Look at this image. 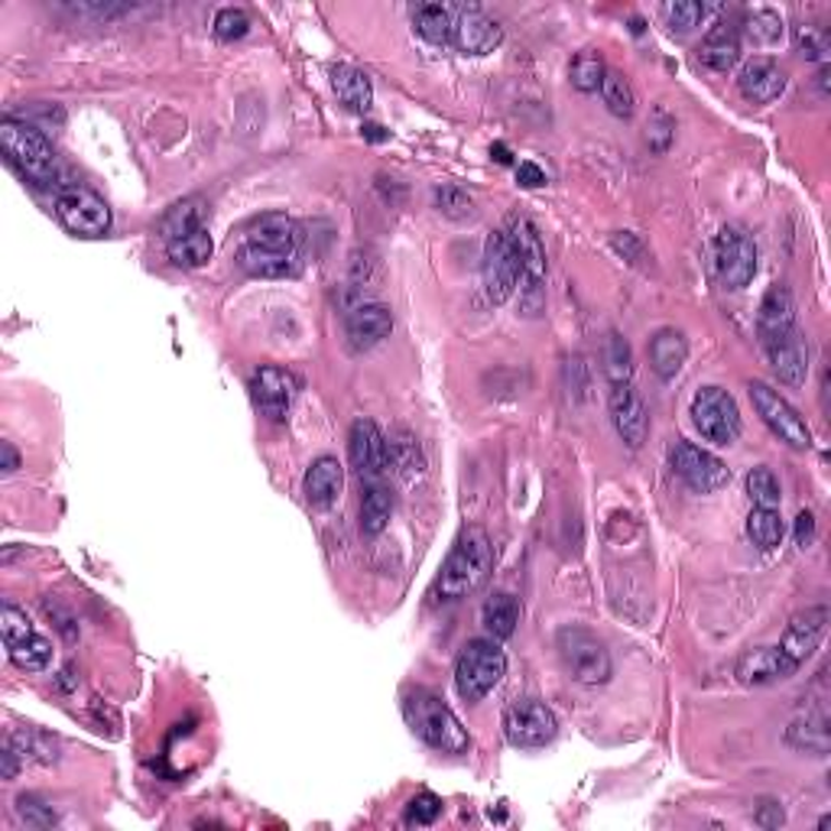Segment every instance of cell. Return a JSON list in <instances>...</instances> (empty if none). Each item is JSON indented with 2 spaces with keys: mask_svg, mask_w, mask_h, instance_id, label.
<instances>
[{
  "mask_svg": "<svg viewBox=\"0 0 831 831\" xmlns=\"http://www.w3.org/2000/svg\"><path fill=\"white\" fill-rule=\"evenodd\" d=\"M504 734L514 747H546L559 734V722L549 705L536 699H519L504 712Z\"/></svg>",
  "mask_w": 831,
  "mask_h": 831,
  "instance_id": "obj_13",
  "label": "cell"
},
{
  "mask_svg": "<svg viewBox=\"0 0 831 831\" xmlns=\"http://www.w3.org/2000/svg\"><path fill=\"white\" fill-rule=\"evenodd\" d=\"M452 43L465 56H488V52H494L504 43V26L498 20L484 16L481 10H461L455 16Z\"/></svg>",
  "mask_w": 831,
  "mask_h": 831,
  "instance_id": "obj_17",
  "label": "cell"
},
{
  "mask_svg": "<svg viewBox=\"0 0 831 831\" xmlns=\"http://www.w3.org/2000/svg\"><path fill=\"white\" fill-rule=\"evenodd\" d=\"M237 267L247 273V277H257V280H286V277H296L300 267H303V254H290V250H267V247H254V244H244L237 247Z\"/></svg>",
  "mask_w": 831,
  "mask_h": 831,
  "instance_id": "obj_22",
  "label": "cell"
},
{
  "mask_svg": "<svg viewBox=\"0 0 831 831\" xmlns=\"http://www.w3.org/2000/svg\"><path fill=\"white\" fill-rule=\"evenodd\" d=\"M517 183L523 189H539V186H546V173L536 163H519Z\"/></svg>",
  "mask_w": 831,
  "mask_h": 831,
  "instance_id": "obj_53",
  "label": "cell"
},
{
  "mask_svg": "<svg viewBox=\"0 0 831 831\" xmlns=\"http://www.w3.org/2000/svg\"><path fill=\"white\" fill-rule=\"evenodd\" d=\"M796 669H799V663L793 656H786L780 646H757L740 656L734 676L740 686H773V682L796 676Z\"/></svg>",
  "mask_w": 831,
  "mask_h": 831,
  "instance_id": "obj_16",
  "label": "cell"
},
{
  "mask_svg": "<svg viewBox=\"0 0 831 831\" xmlns=\"http://www.w3.org/2000/svg\"><path fill=\"white\" fill-rule=\"evenodd\" d=\"M826 630H829V608H822V605H816V608H806V611H799L789 627H786V636H783V643H780V649L786 653V656H793L799 666L822 646V640H826Z\"/></svg>",
  "mask_w": 831,
  "mask_h": 831,
  "instance_id": "obj_19",
  "label": "cell"
},
{
  "mask_svg": "<svg viewBox=\"0 0 831 831\" xmlns=\"http://www.w3.org/2000/svg\"><path fill=\"white\" fill-rule=\"evenodd\" d=\"M387 445H390V465L400 471V475H419L422 471V455H419V445H415V438L410 432H400V435H394V438H387Z\"/></svg>",
  "mask_w": 831,
  "mask_h": 831,
  "instance_id": "obj_43",
  "label": "cell"
},
{
  "mask_svg": "<svg viewBox=\"0 0 831 831\" xmlns=\"http://www.w3.org/2000/svg\"><path fill=\"white\" fill-rule=\"evenodd\" d=\"M10 663L23 672H43L52 663V640H46L43 633H30L16 643L7 646Z\"/></svg>",
  "mask_w": 831,
  "mask_h": 831,
  "instance_id": "obj_33",
  "label": "cell"
},
{
  "mask_svg": "<svg viewBox=\"0 0 831 831\" xmlns=\"http://www.w3.org/2000/svg\"><path fill=\"white\" fill-rule=\"evenodd\" d=\"M403 718L413 727L419 740H425L429 747L442 750V753H465L471 747V737L465 725L458 722V715L435 695L425 689H413L403 699Z\"/></svg>",
  "mask_w": 831,
  "mask_h": 831,
  "instance_id": "obj_3",
  "label": "cell"
},
{
  "mask_svg": "<svg viewBox=\"0 0 831 831\" xmlns=\"http://www.w3.org/2000/svg\"><path fill=\"white\" fill-rule=\"evenodd\" d=\"M56 218L79 237H104L110 231V208L85 186H69L56 196Z\"/></svg>",
  "mask_w": 831,
  "mask_h": 831,
  "instance_id": "obj_8",
  "label": "cell"
},
{
  "mask_svg": "<svg viewBox=\"0 0 831 831\" xmlns=\"http://www.w3.org/2000/svg\"><path fill=\"white\" fill-rule=\"evenodd\" d=\"M666 20L672 30L679 33H689L695 30L702 20H705V3H695V0H679V3H669L666 7Z\"/></svg>",
  "mask_w": 831,
  "mask_h": 831,
  "instance_id": "obj_47",
  "label": "cell"
},
{
  "mask_svg": "<svg viewBox=\"0 0 831 831\" xmlns=\"http://www.w3.org/2000/svg\"><path fill=\"white\" fill-rule=\"evenodd\" d=\"M507 676V656L494 640H471L455 659V689L465 702H481Z\"/></svg>",
  "mask_w": 831,
  "mask_h": 831,
  "instance_id": "obj_4",
  "label": "cell"
},
{
  "mask_svg": "<svg viewBox=\"0 0 831 831\" xmlns=\"http://www.w3.org/2000/svg\"><path fill=\"white\" fill-rule=\"evenodd\" d=\"M344 331H348L351 348H358V351L374 348L384 338H390V331H394V312L387 309V306H381V303H364V306L348 312Z\"/></svg>",
  "mask_w": 831,
  "mask_h": 831,
  "instance_id": "obj_24",
  "label": "cell"
},
{
  "mask_svg": "<svg viewBox=\"0 0 831 831\" xmlns=\"http://www.w3.org/2000/svg\"><path fill=\"white\" fill-rule=\"evenodd\" d=\"M296 377L283 367H257L254 377H250V397H254V407L267 419L280 422L286 419L290 407H293V397H296Z\"/></svg>",
  "mask_w": 831,
  "mask_h": 831,
  "instance_id": "obj_15",
  "label": "cell"
},
{
  "mask_svg": "<svg viewBox=\"0 0 831 831\" xmlns=\"http://www.w3.org/2000/svg\"><path fill=\"white\" fill-rule=\"evenodd\" d=\"M413 26L425 43L445 46V43H452V33H455V13L442 3H422V7H415Z\"/></svg>",
  "mask_w": 831,
  "mask_h": 831,
  "instance_id": "obj_32",
  "label": "cell"
},
{
  "mask_svg": "<svg viewBox=\"0 0 831 831\" xmlns=\"http://www.w3.org/2000/svg\"><path fill=\"white\" fill-rule=\"evenodd\" d=\"M737 89L747 102L753 104H770L776 102L786 92V72L773 62V59H750L740 75H737Z\"/></svg>",
  "mask_w": 831,
  "mask_h": 831,
  "instance_id": "obj_23",
  "label": "cell"
},
{
  "mask_svg": "<svg viewBox=\"0 0 831 831\" xmlns=\"http://www.w3.org/2000/svg\"><path fill=\"white\" fill-rule=\"evenodd\" d=\"M519 615H523V608H519L517 598L507 595V592H498L494 598L484 601V608H481V623L488 627V633H491L494 640H507V636H514V630H517Z\"/></svg>",
  "mask_w": 831,
  "mask_h": 831,
  "instance_id": "obj_30",
  "label": "cell"
},
{
  "mask_svg": "<svg viewBox=\"0 0 831 831\" xmlns=\"http://www.w3.org/2000/svg\"><path fill=\"white\" fill-rule=\"evenodd\" d=\"M0 455H3V475H13L16 468H20V455H16V448L10 445V442H0Z\"/></svg>",
  "mask_w": 831,
  "mask_h": 831,
  "instance_id": "obj_54",
  "label": "cell"
},
{
  "mask_svg": "<svg viewBox=\"0 0 831 831\" xmlns=\"http://www.w3.org/2000/svg\"><path fill=\"white\" fill-rule=\"evenodd\" d=\"M364 137H367V140H387L384 127H377V124H367V127H364Z\"/></svg>",
  "mask_w": 831,
  "mask_h": 831,
  "instance_id": "obj_57",
  "label": "cell"
},
{
  "mask_svg": "<svg viewBox=\"0 0 831 831\" xmlns=\"http://www.w3.org/2000/svg\"><path fill=\"white\" fill-rule=\"evenodd\" d=\"M504 234L511 237L514 254H517L519 290L526 296V306H529V312L539 309L542 286H546V247H542V237H539V231H536V224L529 218H514Z\"/></svg>",
  "mask_w": 831,
  "mask_h": 831,
  "instance_id": "obj_7",
  "label": "cell"
},
{
  "mask_svg": "<svg viewBox=\"0 0 831 831\" xmlns=\"http://www.w3.org/2000/svg\"><path fill=\"white\" fill-rule=\"evenodd\" d=\"M796 49L806 59L826 66V59H829V33L822 26H796Z\"/></svg>",
  "mask_w": 831,
  "mask_h": 831,
  "instance_id": "obj_46",
  "label": "cell"
},
{
  "mask_svg": "<svg viewBox=\"0 0 831 831\" xmlns=\"http://www.w3.org/2000/svg\"><path fill=\"white\" fill-rule=\"evenodd\" d=\"M344 488V468L338 458L331 455H321L315 458L306 471V498H309L312 507H331L338 501Z\"/></svg>",
  "mask_w": 831,
  "mask_h": 831,
  "instance_id": "obj_26",
  "label": "cell"
},
{
  "mask_svg": "<svg viewBox=\"0 0 831 831\" xmlns=\"http://www.w3.org/2000/svg\"><path fill=\"white\" fill-rule=\"evenodd\" d=\"M16 740H23V757H26V750H33L30 757H36V760H43V763H52L56 760V744L46 737V734H39V730H26V734H13Z\"/></svg>",
  "mask_w": 831,
  "mask_h": 831,
  "instance_id": "obj_51",
  "label": "cell"
},
{
  "mask_svg": "<svg viewBox=\"0 0 831 831\" xmlns=\"http://www.w3.org/2000/svg\"><path fill=\"white\" fill-rule=\"evenodd\" d=\"M611 419H615L618 435L630 448H640L646 442L649 419H646L643 397L636 394L633 384H611Z\"/></svg>",
  "mask_w": 831,
  "mask_h": 831,
  "instance_id": "obj_20",
  "label": "cell"
},
{
  "mask_svg": "<svg viewBox=\"0 0 831 831\" xmlns=\"http://www.w3.org/2000/svg\"><path fill=\"white\" fill-rule=\"evenodd\" d=\"M692 425L705 442L730 445L740 435V410L722 387H705L692 400Z\"/></svg>",
  "mask_w": 831,
  "mask_h": 831,
  "instance_id": "obj_9",
  "label": "cell"
},
{
  "mask_svg": "<svg viewBox=\"0 0 831 831\" xmlns=\"http://www.w3.org/2000/svg\"><path fill=\"white\" fill-rule=\"evenodd\" d=\"M747 494H750L753 507H773V511L780 507V498H783L780 481L770 468H753L747 475Z\"/></svg>",
  "mask_w": 831,
  "mask_h": 831,
  "instance_id": "obj_42",
  "label": "cell"
},
{
  "mask_svg": "<svg viewBox=\"0 0 831 831\" xmlns=\"http://www.w3.org/2000/svg\"><path fill=\"white\" fill-rule=\"evenodd\" d=\"M559 656L565 663V669L572 672L575 682L585 686H601L611 679V653L605 649V643L585 630V627H565L559 630Z\"/></svg>",
  "mask_w": 831,
  "mask_h": 831,
  "instance_id": "obj_5",
  "label": "cell"
},
{
  "mask_svg": "<svg viewBox=\"0 0 831 831\" xmlns=\"http://www.w3.org/2000/svg\"><path fill=\"white\" fill-rule=\"evenodd\" d=\"M605 75H608V66H605L601 56H595V52H582V56L572 62V72H569V79H572V85H575L578 92H601Z\"/></svg>",
  "mask_w": 831,
  "mask_h": 831,
  "instance_id": "obj_41",
  "label": "cell"
},
{
  "mask_svg": "<svg viewBox=\"0 0 831 831\" xmlns=\"http://www.w3.org/2000/svg\"><path fill=\"white\" fill-rule=\"evenodd\" d=\"M747 390H750L753 410L760 413V419L766 422V429H770L780 442H786L789 448H799V452L812 448V432H809L806 419L796 413V407H793L786 397H780V390H773V387L763 384V381H753Z\"/></svg>",
  "mask_w": 831,
  "mask_h": 831,
  "instance_id": "obj_6",
  "label": "cell"
},
{
  "mask_svg": "<svg viewBox=\"0 0 831 831\" xmlns=\"http://www.w3.org/2000/svg\"><path fill=\"white\" fill-rule=\"evenodd\" d=\"M0 630H3V643H7V646L16 643V640H23V636H30V633H36V630H33V621H30L20 608H13V605H3V611H0Z\"/></svg>",
  "mask_w": 831,
  "mask_h": 831,
  "instance_id": "obj_50",
  "label": "cell"
},
{
  "mask_svg": "<svg viewBox=\"0 0 831 831\" xmlns=\"http://www.w3.org/2000/svg\"><path fill=\"white\" fill-rule=\"evenodd\" d=\"M0 150L7 156V163L33 186H49L59 179V156H56L49 137L39 127H33L30 120L3 117L0 120Z\"/></svg>",
  "mask_w": 831,
  "mask_h": 831,
  "instance_id": "obj_2",
  "label": "cell"
},
{
  "mask_svg": "<svg viewBox=\"0 0 831 831\" xmlns=\"http://www.w3.org/2000/svg\"><path fill=\"white\" fill-rule=\"evenodd\" d=\"M812 542H816V517L803 511V514L796 517V546H799V549H809Z\"/></svg>",
  "mask_w": 831,
  "mask_h": 831,
  "instance_id": "obj_52",
  "label": "cell"
},
{
  "mask_svg": "<svg viewBox=\"0 0 831 831\" xmlns=\"http://www.w3.org/2000/svg\"><path fill=\"white\" fill-rule=\"evenodd\" d=\"M0 760H3V773H0V776H3V780H13V776H16V770H20V766H16V750H13V747H10V744H7V747H3V753H0Z\"/></svg>",
  "mask_w": 831,
  "mask_h": 831,
  "instance_id": "obj_55",
  "label": "cell"
},
{
  "mask_svg": "<svg viewBox=\"0 0 831 831\" xmlns=\"http://www.w3.org/2000/svg\"><path fill=\"white\" fill-rule=\"evenodd\" d=\"M689 358V344H686V335L676 331V328H659L653 338H649V364L656 371V377L663 381H672L682 364Z\"/></svg>",
  "mask_w": 831,
  "mask_h": 831,
  "instance_id": "obj_27",
  "label": "cell"
},
{
  "mask_svg": "<svg viewBox=\"0 0 831 831\" xmlns=\"http://www.w3.org/2000/svg\"><path fill=\"white\" fill-rule=\"evenodd\" d=\"M442 816V799L435 793H419L407 806V826H432Z\"/></svg>",
  "mask_w": 831,
  "mask_h": 831,
  "instance_id": "obj_49",
  "label": "cell"
},
{
  "mask_svg": "<svg viewBox=\"0 0 831 831\" xmlns=\"http://www.w3.org/2000/svg\"><path fill=\"white\" fill-rule=\"evenodd\" d=\"M16 816H20L30 829H52V826H56L52 806L39 803L36 796H20V799H16Z\"/></svg>",
  "mask_w": 831,
  "mask_h": 831,
  "instance_id": "obj_48",
  "label": "cell"
},
{
  "mask_svg": "<svg viewBox=\"0 0 831 831\" xmlns=\"http://www.w3.org/2000/svg\"><path fill=\"white\" fill-rule=\"evenodd\" d=\"M763 354L773 367V374L789 384V387H803L806 384V374H809V348L803 341V331H789L783 338H773L763 344Z\"/></svg>",
  "mask_w": 831,
  "mask_h": 831,
  "instance_id": "obj_18",
  "label": "cell"
},
{
  "mask_svg": "<svg viewBox=\"0 0 831 831\" xmlns=\"http://www.w3.org/2000/svg\"><path fill=\"white\" fill-rule=\"evenodd\" d=\"M331 89H335L338 102L344 104L348 110H354V114H364L374 102L371 79L354 66H331Z\"/></svg>",
  "mask_w": 831,
  "mask_h": 831,
  "instance_id": "obj_28",
  "label": "cell"
},
{
  "mask_svg": "<svg viewBox=\"0 0 831 831\" xmlns=\"http://www.w3.org/2000/svg\"><path fill=\"white\" fill-rule=\"evenodd\" d=\"M601 98H605L608 110H611L615 117H633V110H636L633 85L627 82V75L615 72V69H608V75H605V82H601Z\"/></svg>",
  "mask_w": 831,
  "mask_h": 831,
  "instance_id": "obj_39",
  "label": "cell"
},
{
  "mask_svg": "<svg viewBox=\"0 0 831 831\" xmlns=\"http://www.w3.org/2000/svg\"><path fill=\"white\" fill-rule=\"evenodd\" d=\"M783 517H780V511H773V507H753L750 511V517H747V536H750V542L757 546V549H763V552H770V549H776L780 542H783Z\"/></svg>",
  "mask_w": 831,
  "mask_h": 831,
  "instance_id": "obj_36",
  "label": "cell"
},
{
  "mask_svg": "<svg viewBox=\"0 0 831 831\" xmlns=\"http://www.w3.org/2000/svg\"><path fill=\"white\" fill-rule=\"evenodd\" d=\"M432 196H435V208L448 218H471L475 214V199L458 186H438Z\"/></svg>",
  "mask_w": 831,
  "mask_h": 831,
  "instance_id": "obj_45",
  "label": "cell"
},
{
  "mask_svg": "<svg viewBox=\"0 0 831 831\" xmlns=\"http://www.w3.org/2000/svg\"><path fill=\"white\" fill-rule=\"evenodd\" d=\"M770 809H773V812H760V816H757V822H760V826H766V829L783 826V809H780V806H770Z\"/></svg>",
  "mask_w": 831,
  "mask_h": 831,
  "instance_id": "obj_56",
  "label": "cell"
},
{
  "mask_svg": "<svg viewBox=\"0 0 831 831\" xmlns=\"http://www.w3.org/2000/svg\"><path fill=\"white\" fill-rule=\"evenodd\" d=\"M244 244L254 247H267V250H290V254H303V227L283 214V211H270L264 218H257L247 231H244Z\"/></svg>",
  "mask_w": 831,
  "mask_h": 831,
  "instance_id": "obj_21",
  "label": "cell"
},
{
  "mask_svg": "<svg viewBox=\"0 0 831 831\" xmlns=\"http://www.w3.org/2000/svg\"><path fill=\"white\" fill-rule=\"evenodd\" d=\"M166 250H169V260H173L176 267H183V270H199V267H206L208 260H211L214 241H211L208 227H199V231H192V234H183V237L169 241Z\"/></svg>",
  "mask_w": 831,
  "mask_h": 831,
  "instance_id": "obj_31",
  "label": "cell"
},
{
  "mask_svg": "<svg viewBox=\"0 0 831 831\" xmlns=\"http://www.w3.org/2000/svg\"><path fill=\"white\" fill-rule=\"evenodd\" d=\"M605 374L611 384H630L633 377V351L627 344V338L621 335H611L608 338V348H605Z\"/></svg>",
  "mask_w": 831,
  "mask_h": 831,
  "instance_id": "obj_40",
  "label": "cell"
},
{
  "mask_svg": "<svg viewBox=\"0 0 831 831\" xmlns=\"http://www.w3.org/2000/svg\"><path fill=\"white\" fill-rule=\"evenodd\" d=\"M786 740L799 750H809V753H826L829 750V718L819 712V715H806L799 722H793L789 730H786Z\"/></svg>",
  "mask_w": 831,
  "mask_h": 831,
  "instance_id": "obj_37",
  "label": "cell"
},
{
  "mask_svg": "<svg viewBox=\"0 0 831 831\" xmlns=\"http://www.w3.org/2000/svg\"><path fill=\"white\" fill-rule=\"evenodd\" d=\"M348 455L361 478H381L390 468V445L374 419H354L348 435Z\"/></svg>",
  "mask_w": 831,
  "mask_h": 831,
  "instance_id": "obj_14",
  "label": "cell"
},
{
  "mask_svg": "<svg viewBox=\"0 0 831 831\" xmlns=\"http://www.w3.org/2000/svg\"><path fill=\"white\" fill-rule=\"evenodd\" d=\"M757 331H760V344L796 331V300L786 286H773L763 296L757 312Z\"/></svg>",
  "mask_w": 831,
  "mask_h": 831,
  "instance_id": "obj_25",
  "label": "cell"
},
{
  "mask_svg": "<svg viewBox=\"0 0 831 831\" xmlns=\"http://www.w3.org/2000/svg\"><path fill=\"white\" fill-rule=\"evenodd\" d=\"M744 36L753 43V46H776L786 33V23L776 10H766V7H757L744 16Z\"/></svg>",
  "mask_w": 831,
  "mask_h": 831,
  "instance_id": "obj_35",
  "label": "cell"
},
{
  "mask_svg": "<svg viewBox=\"0 0 831 831\" xmlns=\"http://www.w3.org/2000/svg\"><path fill=\"white\" fill-rule=\"evenodd\" d=\"M394 517V498L384 484H371L361 498V529L367 536H377L387 529V523Z\"/></svg>",
  "mask_w": 831,
  "mask_h": 831,
  "instance_id": "obj_34",
  "label": "cell"
},
{
  "mask_svg": "<svg viewBox=\"0 0 831 831\" xmlns=\"http://www.w3.org/2000/svg\"><path fill=\"white\" fill-rule=\"evenodd\" d=\"M699 56H702V62H705L709 69H715V72H730V69L740 62V36H737V30L727 26V23H718V26L705 36Z\"/></svg>",
  "mask_w": 831,
  "mask_h": 831,
  "instance_id": "obj_29",
  "label": "cell"
},
{
  "mask_svg": "<svg viewBox=\"0 0 831 831\" xmlns=\"http://www.w3.org/2000/svg\"><path fill=\"white\" fill-rule=\"evenodd\" d=\"M715 270L727 290H744L757 273V244L740 227H722L715 241Z\"/></svg>",
  "mask_w": 831,
  "mask_h": 831,
  "instance_id": "obj_12",
  "label": "cell"
},
{
  "mask_svg": "<svg viewBox=\"0 0 831 831\" xmlns=\"http://www.w3.org/2000/svg\"><path fill=\"white\" fill-rule=\"evenodd\" d=\"M250 33V16L247 10L241 7H221L214 13V36L224 39V43H234V39H244Z\"/></svg>",
  "mask_w": 831,
  "mask_h": 831,
  "instance_id": "obj_44",
  "label": "cell"
},
{
  "mask_svg": "<svg viewBox=\"0 0 831 831\" xmlns=\"http://www.w3.org/2000/svg\"><path fill=\"white\" fill-rule=\"evenodd\" d=\"M199 227H206L202 224V202L199 199H186V202L173 206L166 211V218L160 221V231H163L166 244L176 241V237H183V234H192Z\"/></svg>",
  "mask_w": 831,
  "mask_h": 831,
  "instance_id": "obj_38",
  "label": "cell"
},
{
  "mask_svg": "<svg viewBox=\"0 0 831 831\" xmlns=\"http://www.w3.org/2000/svg\"><path fill=\"white\" fill-rule=\"evenodd\" d=\"M491 572H494L491 536L481 526H468V529H461L448 559L442 562L435 585H432V598L438 605H455V601L475 595L491 578Z\"/></svg>",
  "mask_w": 831,
  "mask_h": 831,
  "instance_id": "obj_1",
  "label": "cell"
},
{
  "mask_svg": "<svg viewBox=\"0 0 831 831\" xmlns=\"http://www.w3.org/2000/svg\"><path fill=\"white\" fill-rule=\"evenodd\" d=\"M491 153L498 156V163H511V153H507V147H501V143H498V147H491Z\"/></svg>",
  "mask_w": 831,
  "mask_h": 831,
  "instance_id": "obj_58",
  "label": "cell"
},
{
  "mask_svg": "<svg viewBox=\"0 0 831 831\" xmlns=\"http://www.w3.org/2000/svg\"><path fill=\"white\" fill-rule=\"evenodd\" d=\"M481 283H484V296L491 306H504L519 283V264L514 254V244L504 231L491 234L484 244V257H481Z\"/></svg>",
  "mask_w": 831,
  "mask_h": 831,
  "instance_id": "obj_10",
  "label": "cell"
},
{
  "mask_svg": "<svg viewBox=\"0 0 831 831\" xmlns=\"http://www.w3.org/2000/svg\"><path fill=\"white\" fill-rule=\"evenodd\" d=\"M669 461H672V471L695 494H715V491H722L727 481H730V471H727L725 461L718 455L705 452L702 445H692V442H679L672 448Z\"/></svg>",
  "mask_w": 831,
  "mask_h": 831,
  "instance_id": "obj_11",
  "label": "cell"
}]
</instances>
